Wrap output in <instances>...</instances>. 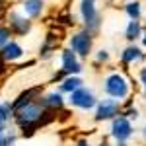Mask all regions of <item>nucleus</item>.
I'll return each mask as SVG.
<instances>
[{"mask_svg": "<svg viewBox=\"0 0 146 146\" xmlns=\"http://www.w3.org/2000/svg\"><path fill=\"white\" fill-rule=\"evenodd\" d=\"M14 115H16L18 125L25 131V129L37 127V125L41 123V117L45 115V107H43L41 100H35V101H31V103H27L25 107H22L20 111H16Z\"/></svg>", "mask_w": 146, "mask_h": 146, "instance_id": "obj_1", "label": "nucleus"}, {"mask_svg": "<svg viewBox=\"0 0 146 146\" xmlns=\"http://www.w3.org/2000/svg\"><path fill=\"white\" fill-rule=\"evenodd\" d=\"M105 92L107 96H111L113 100H125L129 96V82L121 76V74H109L105 78Z\"/></svg>", "mask_w": 146, "mask_h": 146, "instance_id": "obj_2", "label": "nucleus"}, {"mask_svg": "<svg viewBox=\"0 0 146 146\" xmlns=\"http://www.w3.org/2000/svg\"><path fill=\"white\" fill-rule=\"evenodd\" d=\"M70 51L76 53V56H88L92 51V33L88 29L78 31L70 39Z\"/></svg>", "mask_w": 146, "mask_h": 146, "instance_id": "obj_3", "label": "nucleus"}, {"mask_svg": "<svg viewBox=\"0 0 146 146\" xmlns=\"http://www.w3.org/2000/svg\"><path fill=\"white\" fill-rule=\"evenodd\" d=\"M70 105H74V107H80V109H92L94 105H98V100H96V96H94V92L88 90V88H78V90H74L70 94Z\"/></svg>", "mask_w": 146, "mask_h": 146, "instance_id": "obj_4", "label": "nucleus"}, {"mask_svg": "<svg viewBox=\"0 0 146 146\" xmlns=\"http://www.w3.org/2000/svg\"><path fill=\"white\" fill-rule=\"evenodd\" d=\"M111 135L117 142L129 140L133 136V125H131V121L127 117H123V115L121 117H115L113 123H111Z\"/></svg>", "mask_w": 146, "mask_h": 146, "instance_id": "obj_5", "label": "nucleus"}, {"mask_svg": "<svg viewBox=\"0 0 146 146\" xmlns=\"http://www.w3.org/2000/svg\"><path fill=\"white\" fill-rule=\"evenodd\" d=\"M94 2H96V0H82V4H80L82 20H84L86 29H88L90 33L94 31V29H98V25H100V18H98V12H96Z\"/></svg>", "mask_w": 146, "mask_h": 146, "instance_id": "obj_6", "label": "nucleus"}, {"mask_svg": "<svg viewBox=\"0 0 146 146\" xmlns=\"http://www.w3.org/2000/svg\"><path fill=\"white\" fill-rule=\"evenodd\" d=\"M119 115V101L117 100H101L96 109V121H107Z\"/></svg>", "mask_w": 146, "mask_h": 146, "instance_id": "obj_7", "label": "nucleus"}, {"mask_svg": "<svg viewBox=\"0 0 146 146\" xmlns=\"http://www.w3.org/2000/svg\"><path fill=\"white\" fill-rule=\"evenodd\" d=\"M60 60H62V72H64V74L76 76L78 72H82V64L78 62V56H76V53H72L70 49H64V51H62Z\"/></svg>", "mask_w": 146, "mask_h": 146, "instance_id": "obj_8", "label": "nucleus"}, {"mask_svg": "<svg viewBox=\"0 0 146 146\" xmlns=\"http://www.w3.org/2000/svg\"><path fill=\"white\" fill-rule=\"evenodd\" d=\"M0 55H2V58L6 60V62H14V60H18V58H22L23 56V49L20 43H16V41H8L6 45L0 49Z\"/></svg>", "mask_w": 146, "mask_h": 146, "instance_id": "obj_9", "label": "nucleus"}, {"mask_svg": "<svg viewBox=\"0 0 146 146\" xmlns=\"http://www.w3.org/2000/svg\"><path fill=\"white\" fill-rule=\"evenodd\" d=\"M29 29H31L29 20H25L23 16H18V14H10V31L18 35H25L29 33Z\"/></svg>", "mask_w": 146, "mask_h": 146, "instance_id": "obj_10", "label": "nucleus"}, {"mask_svg": "<svg viewBox=\"0 0 146 146\" xmlns=\"http://www.w3.org/2000/svg\"><path fill=\"white\" fill-rule=\"evenodd\" d=\"M39 92H41V88H31V90H27V92H23V94H20V96H18V100H16V101L10 105V107H12V113L20 111L22 107H25V105H27V103L35 101V100H37L35 96H37Z\"/></svg>", "mask_w": 146, "mask_h": 146, "instance_id": "obj_11", "label": "nucleus"}, {"mask_svg": "<svg viewBox=\"0 0 146 146\" xmlns=\"http://www.w3.org/2000/svg\"><path fill=\"white\" fill-rule=\"evenodd\" d=\"M41 103H43L45 109H60L64 105V100H62L60 92H51V94H47L45 98L41 100Z\"/></svg>", "mask_w": 146, "mask_h": 146, "instance_id": "obj_12", "label": "nucleus"}, {"mask_svg": "<svg viewBox=\"0 0 146 146\" xmlns=\"http://www.w3.org/2000/svg\"><path fill=\"white\" fill-rule=\"evenodd\" d=\"M43 0H25L23 2V12L29 16V18H39L41 12H43Z\"/></svg>", "mask_w": 146, "mask_h": 146, "instance_id": "obj_13", "label": "nucleus"}, {"mask_svg": "<svg viewBox=\"0 0 146 146\" xmlns=\"http://www.w3.org/2000/svg\"><path fill=\"white\" fill-rule=\"evenodd\" d=\"M138 58H144V55H142V51L136 45H129L123 51V55H121V60H123L125 64H131V62H135Z\"/></svg>", "mask_w": 146, "mask_h": 146, "instance_id": "obj_14", "label": "nucleus"}, {"mask_svg": "<svg viewBox=\"0 0 146 146\" xmlns=\"http://www.w3.org/2000/svg\"><path fill=\"white\" fill-rule=\"evenodd\" d=\"M82 88V80L78 76H66V78L60 82V92H66V94H72L74 90Z\"/></svg>", "mask_w": 146, "mask_h": 146, "instance_id": "obj_15", "label": "nucleus"}, {"mask_svg": "<svg viewBox=\"0 0 146 146\" xmlns=\"http://www.w3.org/2000/svg\"><path fill=\"white\" fill-rule=\"evenodd\" d=\"M142 35V27H140V22L138 20H131L129 25H127V31H125V37L129 39V41H135Z\"/></svg>", "mask_w": 146, "mask_h": 146, "instance_id": "obj_16", "label": "nucleus"}, {"mask_svg": "<svg viewBox=\"0 0 146 146\" xmlns=\"http://www.w3.org/2000/svg\"><path fill=\"white\" fill-rule=\"evenodd\" d=\"M125 10H127V14H129L131 20H138V18H140V4H138V2H129Z\"/></svg>", "mask_w": 146, "mask_h": 146, "instance_id": "obj_17", "label": "nucleus"}, {"mask_svg": "<svg viewBox=\"0 0 146 146\" xmlns=\"http://www.w3.org/2000/svg\"><path fill=\"white\" fill-rule=\"evenodd\" d=\"M10 37H12L10 27H2V25H0V49L10 41Z\"/></svg>", "mask_w": 146, "mask_h": 146, "instance_id": "obj_18", "label": "nucleus"}, {"mask_svg": "<svg viewBox=\"0 0 146 146\" xmlns=\"http://www.w3.org/2000/svg\"><path fill=\"white\" fill-rule=\"evenodd\" d=\"M55 45H56V43H55V37H53V35H49V37H47V43H45V47L41 49V56H49V55H51L49 51H51V49H53Z\"/></svg>", "mask_w": 146, "mask_h": 146, "instance_id": "obj_19", "label": "nucleus"}, {"mask_svg": "<svg viewBox=\"0 0 146 146\" xmlns=\"http://www.w3.org/2000/svg\"><path fill=\"white\" fill-rule=\"evenodd\" d=\"M140 82H142V86H144V96H146V66L140 70Z\"/></svg>", "mask_w": 146, "mask_h": 146, "instance_id": "obj_20", "label": "nucleus"}, {"mask_svg": "<svg viewBox=\"0 0 146 146\" xmlns=\"http://www.w3.org/2000/svg\"><path fill=\"white\" fill-rule=\"evenodd\" d=\"M107 58H109L107 51H100V53H98V60H107Z\"/></svg>", "mask_w": 146, "mask_h": 146, "instance_id": "obj_21", "label": "nucleus"}, {"mask_svg": "<svg viewBox=\"0 0 146 146\" xmlns=\"http://www.w3.org/2000/svg\"><path fill=\"white\" fill-rule=\"evenodd\" d=\"M12 142V138H4V136H0V146H8Z\"/></svg>", "mask_w": 146, "mask_h": 146, "instance_id": "obj_22", "label": "nucleus"}, {"mask_svg": "<svg viewBox=\"0 0 146 146\" xmlns=\"http://www.w3.org/2000/svg\"><path fill=\"white\" fill-rule=\"evenodd\" d=\"M4 127H6V121H2V119H0V135H2V131H4Z\"/></svg>", "mask_w": 146, "mask_h": 146, "instance_id": "obj_23", "label": "nucleus"}, {"mask_svg": "<svg viewBox=\"0 0 146 146\" xmlns=\"http://www.w3.org/2000/svg\"><path fill=\"white\" fill-rule=\"evenodd\" d=\"M76 146H88V142H84V140H82V142H78Z\"/></svg>", "mask_w": 146, "mask_h": 146, "instance_id": "obj_24", "label": "nucleus"}, {"mask_svg": "<svg viewBox=\"0 0 146 146\" xmlns=\"http://www.w3.org/2000/svg\"><path fill=\"white\" fill-rule=\"evenodd\" d=\"M142 43H144V47H146V33H144V37H142Z\"/></svg>", "mask_w": 146, "mask_h": 146, "instance_id": "obj_25", "label": "nucleus"}, {"mask_svg": "<svg viewBox=\"0 0 146 146\" xmlns=\"http://www.w3.org/2000/svg\"><path fill=\"white\" fill-rule=\"evenodd\" d=\"M100 146H109V144H107V142H101V144Z\"/></svg>", "mask_w": 146, "mask_h": 146, "instance_id": "obj_26", "label": "nucleus"}, {"mask_svg": "<svg viewBox=\"0 0 146 146\" xmlns=\"http://www.w3.org/2000/svg\"><path fill=\"white\" fill-rule=\"evenodd\" d=\"M119 146H127V144H125V142H119Z\"/></svg>", "mask_w": 146, "mask_h": 146, "instance_id": "obj_27", "label": "nucleus"}, {"mask_svg": "<svg viewBox=\"0 0 146 146\" xmlns=\"http://www.w3.org/2000/svg\"><path fill=\"white\" fill-rule=\"evenodd\" d=\"M144 136H146V129H144Z\"/></svg>", "mask_w": 146, "mask_h": 146, "instance_id": "obj_28", "label": "nucleus"}, {"mask_svg": "<svg viewBox=\"0 0 146 146\" xmlns=\"http://www.w3.org/2000/svg\"><path fill=\"white\" fill-rule=\"evenodd\" d=\"M0 4H2V0H0Z\"/></svg>", "mask_w": 146, "mask_h": 146, "instance_id": "obj_29", "label": "nucleus"}, {"mask_svg": "<svg viewBox=\"0 0 146 146\" xmlns=\"http://www.w3.org/2000/svg\"><path fill=\"white\" fill-rule=\"evenodd\" d=\"M0 136H2V135H0Z\"/></svg>", "mask_w": 146, "mask_h": 146, "instance_id": "obj_30", "label": "nucleus"}]
</instances>
